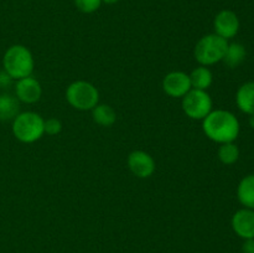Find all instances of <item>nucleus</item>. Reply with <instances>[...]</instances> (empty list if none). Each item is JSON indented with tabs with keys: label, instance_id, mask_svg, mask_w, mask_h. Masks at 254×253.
Instances as JSON below:
<instances>
[{
	"label": "nucleus",
	"instance_id": "obj_3",
	"mask_svg": "<svg viewBox=\"0 0 254 253\" xmlns=\"http://www.w3.org/2000/svg\"><path fill=\"white\" fill-rule=\"evenodd\" d=\"M12 134L21 143H35L45 134V119L35 112H22L12 121Z\"/></svg>",
	"mask_w": 254,
	"mask_h": 253
},
{
	"label": "nucleus",
	"instance_id": "obj_23",
	"mask_svg": "<svg viewBox=\"0 0 254 253\" xmlns=\"http://www.w3.org/2000/svg\"><path fill=\"white\" fill-rule=\"evenodd\" d=\"M119 0H102V4H107V5H113L117 4Z\"/></svg>",
	"mask_w": 254,
	"mask_h": 253
},
{
	"label": "nucleus",
	"instance_id": "obj_13",
	"mask_svg": "<svg viewBox=\"0 0 254 253\" xmlns=\"http://www.w3.org/2000/svg\"><path fill=\"white\" fill-rule=\"evenodd\" d=\"M238 201L246 208L254 210V174L245 176L237 188Z\"/></svg>",
	"mask_w": 254,
	"mask_h": 253
},
{
	"label": "nucleus",
	"instance_id": "obj_1",
	"mask_svg": "<svg viewBox=\"0 0 254 253\" xmlns=\"http://www.w3.org/2000/svg\"><path fill=\"white\" fill-rule=\"evenodd\" d=\"M202 130L216 143H233L240 134V122L231 112L216 109L202 119Z\"/></svg>",
	"mask_w": 254,
	"mask_h": 253
},
{
	"label": "nucleus",
	"instance_id": "obj_4",
	"mask_svg": "<svg viewBox=\"0 0 254 253\" xmlns=\"http://www.w3.org/2000/svg\"><path fill=\"white\" fill-rule=\"evenodd\" d=\"M228 47V40L216 34L201 37L195 46V59L201 66H211L222 61Z\"/></svg>",
	"mask_w": 254,
	"mask_h": 253
},
{
	"label": "nucleus",
	"instance_id": "obj_5",
	"mask_svg": "<svg viewBox=\"0 0 254 253\" xmlns=\"http://www.w3.org/2000/svg\"><path fill=\"white\" fill-rule=\"evenodd\" d=\"M66 99L78 111H92L99 102V92L87 81H74L67 87Z\"/></svg>",
	"mask_w": 254,
	"mask_h": 253
},
{
	"label": "nucleus",
	"instance_id": "obj_24",
	"mask_svg": "<svg viewBox=\"0 0 254 253\" xmlns=\"http://www.w3.org/2000/svg\"><path fill=\"white\" fill-rule=\"evenodd\" d=\"M250 126L254 129V114H252V116L250 117Z\"/></svg>",
	"mask_w": 254,
	"mask_h": 253
},
{
	"label": "nucleus",
	"instance_id": "obj_18",
	"mask_svg": "<svg viewBox=\"0 0 254 253\" xmlns=\"http://www.w3.org/2000/svg\"><path fill=\"white\" fill-rule=\"evenodd\" d=\"M240 158V149L235 143L221 144L218 149V159L226 165H232Z\"/></svg>",
	"mask_w": 254,
	"mask_h": 253
},
{
	"label": "nucleus",
	"instance_id": "obj_12",
	"mask_svg": "<svg viewBox=\"0 0 254 253\" xmlns=\"http://www.w3.org/2000/svg\"><path fill=\"white\" fill-rule=\"evenodd\" d=\"M236 103L243 113L248 116L254 114V82H247L238 88L236 93Z\"/></svg>",
	"mask_w": 254,
	"mask_h": 253
},
{
	"label": "nucleus",
	"instance_id": "obj_10",
	"mask_svg": "<svg viewBox=\"0 0 254 253\" xmlns=\"http://www.w3.org/2000/svg\"><path fill=\"white\" fill-rule=\"evenodd\" d=\"M41 84L32 76L17 79L15 84V96L19 99V102H22V103H36L41 98Z\"/></svg>",
	"mask_w": 254,
	"mask_h": 253
},
{
	"label": "nucleus",
	"instance_id": "obj_19",
	"mask_svg": "<svg viewBox=\"0 0 254 253\" xmlns=\"http://www.w3.org/2000/svg\"><path fill=\"white\" fill-rule=\"evenodd\" d=\"M74 5L79 11L92 14L101 7L102 0H74Z\"/></svg>",
	"mask_w": 254,
	"mask_h": 253
},
{
	"label": "nucleus",
	"instance_id": "obj_20",
	"mask_svg": "<svg viewBox=\"0 0 254 253\" xmlns=\"http://www.w3.org/2000/svg\"><path fill=\"white\" fill-rule=\"evenodd\" d=\"M62 130V123L57 118H50L45 121V133L49 135H57Z\"/></svg>",
	"mask_w": 254,
	"mask_h": 253
},
{
	"label": "nucleus",
	"instance_id": "obj_11",
	"mask_svg": "<svg viewBox=\"0 0 254 253\" xmlns=\"http://www.w3.org/2000/svg\"><path fill=\"white\" fill-rule=\"evenodd\" d=\"M232 228L236 235L243 240L254 238V211L251 208H241L233 215Z\"/></svg>",
	"mask_w": 254,
	"mask_h": 253
},
{
	"label": "nucleus",
	"instance_id": "obj_8",
	"mask_svg": "<svg viewBox=\"0 0 254 253\" xmlns=\"http://www.w3.org/2000/svg\"><path fill=\"white\" fill-rule=\"evenodd\" d=\"M191 88L190 76L183 71L170 72L163 79L164 92L173 98H183Z\"/></svg>",
	"mask_w": 254,
	"mask_h": 253
},
{
	"label": "nucleus",
	"instance_id": "obj_7",
	"mask_svg": "<svg viewBox=\"0 0 254 253\" xmlns=\"http://www.w3.org/2000/svg\"><path fill=\"white\" fill-rule=\"evenodd\" d=\"M240 19H238L237 14L232 10H221L213 20L215 34L223 37L225 40L235 37L240 31Z\"/></svg>",
	"mask_w": 254,
	"mask_h": 253
},
{
	"label": "nucleus",
	"instance_id": "obj_16",
	"mask_svg": "<svg viewBox=\"0 0 254 253\" xmlns=\"http://www.w3.org/2000/svg\"><path fill=\"white\" fill-rule=\"evenodd\" d=\"M92 117L93 121L102 126H111L117 121L116 111L108 104H97L92 109Z\"/></svg>",
	"mask_w": 254,
	"mask_h": 253
},
{
	"label": "nucleus",
	"instance_id": "obj_22",
	"mask_svg": "<svg viewBox=\"0 0 254 253\" xmlns=\"http://www.w3.org/2000/svg\"><path fill=\"white\" fill-rule=\"evenodd\" d=\"M242 252L243 253H254V238H250L246 240L242 246Z\"/></svg>",
	"mask_w": 254,
	"mask_h": 253
},
{
	"label": "nucleus",
	"instance_id": "obj_21",
	"mask_svg": "<svg viewBox=\"0 0 254 253\" xmlns=\"http://www.w3.org/2000/svg\"><path fill=\"white\" fill-rule=\"evenodd\" d=\"M12 78L5 71H0V87L1 88H7L11 84Z\"/></svg>",
	"mask_w": 254,
	"mask_h": 253
},
{
	"label": "nucleus",
	"instance_id": "obj_15",
	"mask_svg": "<svg viewBox=\"0 0 254 253\" xmlns=\"http://www.w3.org/2000/svg\"><path fill=\"white\" fill-rule=\"evenodd\" d=\"M189 76H190L191 87L195 89H202V91H206L207 88H210L211 84H212L213 82L212 72H211L206 66L196 67Z\"/></svg>",
	"mask_w": 254,
	"mask_h": 253
},
{
	"label": "nucleus",
	"instance_id": "obj_14",
	"mask_svg": "<svg viewBox=\"0 0 254 253\" xmlns=\"http://www.w3.org/2000/svg\"><path fill=\"white\" fill-rule=\"evenodd\" d=\"M19 113V99L11 94H1L0 96V121H14V118Z\"/></svg>",
	"mask_w": 254,
	"mask_h": 253
},
{
	"label": "nucleus",
	"instance_id": "obj_2",
	"mask_svg": "<svg viewBox=\"0 0 254 253\" xmlns=\"http://www.w3.org/2000/svg\"><path fill=\"white\" fill-rule=\"evenodd\" d=\"M4 71L12 79H21L32 74L35 67L34 56L24 45H12L5 51L2 57Z\"/></svg>",
	"mask_w": 254,
	"mask_h": 253
},
{
	"label": "nucleus",
	"instance_id": "obj_9",
	"mask_svg": "<svg viewBox=\"0 0 254 253\" xmlns=\"http://www.w3.org/2000/svg\"><path fill=\"white\" fill-rule=\"evenodd\" d=\"M128 168L131 173L140 179L150 178L155 171V160L150 154L143 150H134L128 156Z\"/></svg>",
	"mask_w": 254,
	"mask_h": 253
},
{
	"label": "nucleus",
	"instance_id": "obj_6",
	"mask_svg": "<svg viewBox=\"0 0 254 253\" xmlns=\"http://www.w3.org/2000/svg\"><path fill=\"white\" fill-rule=\"evenodd\" d=\"M183 109L189 118L202 121L212 111V98L206 91L191 88L183 97Z\"/></svg>",
	"mask_w": 254,
	"mask_h": 253
},
{
	"label": "nucleus",
	"instance_id": "obj_17",
	"mask_svg": "<svg viewBox=\"0 0 254 253\" xmlns=\"http://www.w3.org/2000/svg\"><path fill=\"white\" fill-rule=\"evenodd\" d=\"M246 55H247V52H246L245 46L238 44V42H233V44H228L227 51H226V55L222 61L230 68H236V67H238L245 61Z\"/></svg>",
	"mask_w": 254,
	"mask_h": 253
}]
</instances>
